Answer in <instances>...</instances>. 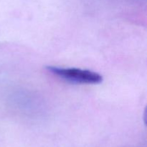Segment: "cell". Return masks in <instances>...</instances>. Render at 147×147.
Listing matches in <instances>:
<instances>
[{"mask_svg":"<svg viewBox=\"0 0 147 147\" xmlns=\"http://www.w3.org/2000/svg\"><path fill=\"white\" fill-rule=\"evenodd\" d=\"M47 71L56 77L65 81L78 84H99L103 81V77L98 73L90 70L76 68V67H63L57 66H47Z\"/></svg>","mask_w":147,"mask_h":147,"instance_id":"obj_1","label":"cell"}]
</instances>
